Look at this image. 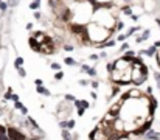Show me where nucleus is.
I'll return each instance as SVG.
<instances>
[{
	"label": "nucleus",
	"mask_w": 160,
	"mask_h": 140,
	"mask_svg": "<svg viewBox=\"0 0 160 140\" xmlns=\"http://www.w3.org/2000/svg\"><path fill=\"white\" fill-rule=\"evenodd\" d=\"M131 79H132L135 84H140V83H143L145 79H146V67L140 62V61H134Z\"/></svg>",
	"instance_id": "f257e3e1"
},
{
	"label": "nucleus",
	"mask_w": 160,
	"mask_h": 140,
	"mask_svg": "<svg viewBox=\"0 0 160 140\" xmlns=\"http://www.w3.org/2000/svg\"><path fill=\"white\" fill-rule=\"evenodd\" d=\"M8 135L11 140H25V135L22 132H19L16 128H8Z\"/></svg>",
	"instance_id": "f03ea898"
},
{
	"label": "nucleus",
	"mask_w": 160,
	"mask_h": 140,
	"mask_svg": "<svg viewBox=\"0 0 160 140\" xmlns=\"http://www.w3.org/2000/svg\"><path fill=\"white\" fill-rule=\"evenodd\" d=\"M151 125H152V120L149 118V120H148V122H146L143 126H138V128L134 131V134H137V135H142V134H145V132H146V131L151 128Z\"/></svg>",
	"instance_id": "7ed1b4c3"
},
{
	"label": "nucleus",
	"mask_w": 160,
	"mask_h": 140,
	"mask_svg": "<svg viewBox=\"0 0 160 140\" xmlns=\"http://www.w3.org/2000/svg\"><path fill=\"white\" fill-rule=\"evenodd\" d=\"M30 45H31V48L36 50V51H41V48H42V44H37L36 37H31V39H30Z\"/></svg>",
	"instance_id": "20e7f679"
},
{
	"label": "nucleus",
	"mask_w": 160,
	"mask_h": 140,
	"mask_svg": "<svg viewBox=\"0 0 160 140\" xmlns=\"http://www.w3.org/2000/svg\"><path fill=\"white\" fill-rule=\"evenodd\" d=\"M146 137H148V138H151V140H160V134H155V132H152V131H151V132H148V134H146Z\"/></svg>",
	"instance_id": "39448f33"
},
{
	"label": "nucleus",
	"mask_w": 160,
	"mask_h": 140,
	"mask_svg": "<svg viewBox=\"0 0 160 140\" xmlns=\"http://www.w3.org/2000/svg\"><path fill=\"white\" fill-rule=\"evenodd\" d=\"M113 45H115V42H113V41L103 42V44H98V47H99V48H104V47H113Z\"/></svg>",
	"instance_id": "423d86ee"
},
{
	"label": "nucleus",
	"mask_w": 160,
	"mask_h": 140,
	"mask_svg": "<svg viewBox=\"0 0 160 140\" xmlns=\"http://www.w3.org/2000/svg\"><path fill=\"white\" fill-rule=\"evenodd\" d=\"M37 92L42 93V95H50V92H48L45 87H42V86H37Z\"/></svg>",
	"instance_id": "0eeeda50"
},
{
	"label": "nucleus",
	"mask_w": 160,
	"mask_h": 140,
	"mask_svg": "<svg viewBox=\"0 0 160 140\" xmlns=\"http://www.w3.org/2000/svg\"><path fill=\"white\" fill-rule=\"evenodd\" d=\"M154 53H155V47H151V48H148V50L143 51V55H148V56H152Z\"/></svg>",
	"instance_id": "6e6552de"
},
{
	"label": "nucleus",
	"mask_w": 160,
	"mask_h": 140,
	"mask_svg": "<svg viewBox=\"0 0 160 140\" xmlns=\"http://www.w3.org/2000/svg\"><path fill=\"white\" fill-rule=\"evenodd\" d=\"M123 58H124L126 61L129 62V61H132V59H134V53H132V51H128V53H126V55H124Z\"/></svg>",
	"instance_id": "1a4fd4ad"
},
{
	"label": "nucleus",
	"mask_w": 160,
	"mask_h": 140,
	"mask_svg": "<svg viewBox=\"0 0 160 140\" xmlns=\"http://www.w3.org/2000/svg\"><path fill=\"white\" fill-rule=\"evenodd\" d=\"M83 67H84V72H87V73H89V75H92V76L96 73V72H95V69H89L87 66H83Z\"/></svg>",
	"instance_id": "9d476101"
},
{
	"label": "nucleus",
	"mask_w": 160,
	"mask_h": 140,
	"mask_svg": "<svg viewBox=\"0 0 160 140\" xmlns=\"http://www.w3.org/2000/svg\"><path fill=\"white\" fill-rule=\"evenodd\" d=\"M62 137H64V140H70V134H68V131H62Z\"/></svg>",
	"instance_id": "9b49d317"
},
{
	"label": "nucleus",
	"mask_w": 160,
	"mask_h": 140,
	"mask_svg": "<svg viewBox=\"0 0 160 140\" xmlns=\"http://www.w3.org/2000/svg\"><path fill=\"white\" fill-rule=\"evenodd\" d=\"M22 64H24V59H22V58H17V59H16V66H17V69H19V66H22Z\"/></svg>",
	"instance_id": "f8f14e48"
},
{
	"label": "nucleus",
	"mask_w": 160,
	"mask_h": 140,
	"mask_svg": "<svg viewBox=\"0 0 160 140\" xmlns=\"http://www.w3.org/2000/svg\"><path fill=\"white\" fill-rule=\"evenodd\" d=\"M65 64H68V66H75V61H73L72 58H67V59H65Z\"/></svg>",
	"instance_id": "ddd939ff"
},
{
	"label": "nucleus",
	"mask_w": 160,
	"mask_h": 140,
	"mask_svg": "<svg viewBox=\"0 0 160 140\" xmlns=\"http://www.w3.org/2000/svg\"><path fill=\"white\" fill-rule=\"evenodd\" d=\"M120 107H121V106H118V104H117V106H112L110 112H112V114H113V112H118V111H120Z\"/></svg>",
	"instance_id": "4468645a"
},
{
	"label": "nucleus",
	"mask_w": 160,
	"mask_h": 140,
	"mask_svg": "<svg viewBox=\"0 0 160 140\" xmlns=\"http://www.w3.org/2000/svg\"><path fill=\"white\" fill-rule=\"evenodd\" d=\"M30 8H31V9H37V8H39V3H37V2H33V3L30 5Z\"/></svg>",
	"instance_id": "2eb2a0df"
},
{
	"label": "nucleus",
	"mask_w": 160,
	"mask_h": 140,
	"mask_svg": "<svg viewBox=\"0 0 160 140\" xmlns=\"http://www.w3.org/2000/svg\"><path fill=\"white\" fill-rule=\"evenodd\" d=\"M154 76H155V81H157V86H158V89H160V75H158V73H155Z\"/></svg>",
	"instance_id": "dca6fc26"
},
{
	"label": "nucleus",
	"mask_w": 160,
	"mask_h": 140,
	"mask_svg": "<svg viewBox=\"0 0 160 140\" xmlns=\"http://www.w3.org/2000/svg\"><path fill=\"white\" fill-rule=\"evenodd\" d=\"M73 126H75V122H73V120H70V122H67V128H68V129H72Z\"/></svg>",
	"instance_id": "f3484780"
},
{
	"label": "nucleus",
	"mask_w": 160,
	"mask_h": 140,
	"mask_svg": "<svg viewBox=\"0 0 160 140\" xmlns=\"http://www.w3.org/2000/svg\"><path fill=\"white\" fill-rule=\"evenodd\" d=\"M51 69H53V70H59V69H61V66L54 62V64H51Z\"/></svg>",
	"instance_id": "a211bd4d"
},
{
	"label": "nucleus",
	"mask_w": 160,
	"mask_h": 140,
	"mask_svg": "<svg viewBox=\"0 0 160 140\" xmlns=\"http://www.w3.org/2000/svg\"><path fill=\"white\" fill-rule=\"evenodd\" d=\"M81 106H83L84 109H87V107H90V104H89L87 101H81Z\"/></svg>",
	"instance_id": "6ab92c4d"
},
{
	"label": "nucleus",
	"mask_w": 160,
	"mask_h": 140,
	"mask_svg": "<svg viewBox=\"0 0 160 140\" xmlns=\"http://www.w3.org/2000/svg\"><path fill=\"white\" fill-rule=\"evenodd\" d=\"M2 135H5V128H3V125H0V137Z\"/></svg>",
	"instance_id": "aec40b11"
},
{
	"label": "nucleus",
	"mask_w": 160,
	"mask_h": 140,
	"mask_svg": "<svg viewBox=\"0 0 160 140\" xmlns=\"http://www.w3.org/2000/svg\"><path fill=\"white\" fill-rule=\"evenodd\" d=\"M84 114V107H78V115H83Z\"/></svg>",
	"instance_id": "412c9836"
},
{
	"label": "nucleus",
	"mask_w": 160,
	"mask_h": 140,
	"mask_svg": "<svg viewBox=\"0 0 160 140\" xmlns=\"http://www.w3.org/2000/svg\"><path fill=\"white\" fill-rule=\"evenodd\" d=\"M19 73H20V76H25V70L20 69V67H19Z\"/></svg>",
	"instance_id": "4be33fe9"
},
{
	"label": "nucleus",
	"mask_w": 160,
	"mask_h": 140,
	"mask_svg": "<svg viewBox=\"0 0 160 140\" xmlns=\"http://www.w3.org/2000/svg\"><path fill=\"white\" fill-rule=\"evenodd\" d=\"M123 11H124V13H126V14H131V8H129V6H126V8H124V9H123Z\"/></svg>",
	"instance_id": "5701e85b"
},
{
	"label": "nucleus",
	"mask_w": 160,
	"mask_h": 140,
	"mask_svg": "<svg viewBox=\"0 0 160 140\" xmlns=\"http://www.w3.org/2000/svg\"><path fill=\"white\" fill-rule=\"evenodd\" d=\"M61 78H62V73L58 72V73H56V79H61Z\"/></svg>",
	"instance_id": "b1692460"
},
{
	"label": "nucleus",
	"mask_w": 160,
	"mask_h": 140,
	"mask_svg": "<svg viewBox=\"0 0 160 140\" xmlns=\"http://www.w3.org/2000/svg\"><path fill=\"white\" fill-rule=\"evenodd\" d=\"M124 39H126V36H124V34H121V36H118V41H124Z\"/></svg>",
	"instance_id": "393cba45"
},
{
	"label": "nucleus",
	"mask_w": 160,
	"mask_h": 140,
	"mask_svg": "<svg viewBox=\"0 0 160 140\" xmlns=\"http://www.w3.org/2000/svg\"><path fill=\"white\" fill-rule=\"evenodd\" d=\"M36 84L37 86H42V79H36Z\"/></svg>",
	"instance_id": "a878e982"
},
{
	"label": "nucleus",
	"mask_w": 160,
	"mask_h": 140,
	"mask_svg": "<svg viewBox=\"0 0 160 140\" xmlns=\"http://www.w3.org/2000/svg\"><path fill=\"white\" fill-rule=\"evenodd\" d=\"M0 140H11L9 137H6V135H2V137H0Z\"/></svg>",
	"instance_id": "bb28decb"
},
{
	"label": "nucleus",
	"mask_w": 160,
	"mask_h": 140,
	"mask_svg": "<svg viewBox=\"0 0 160 140\" xmlns=\"http://www.w3.org/2000/svg\"><path fill=\"white\" fill-rule=\"evenodd\" d=\"M13 100H14V103H16V101H19V96L17 95H13Z\"/></svg>",
	"instance_id": "cd10ccee"
},
{
	"label": "nucleus",
	"mask_w": 160,
	"mask_h": 140,
	"mask_svg": "<svg viewBox=\"0 0 160 140\" xmlns=\"http://www.w3.org/2000/svg\"><path fill=\"white\" fill-rule=\"evenodd\" d=\"M65 98H67V100H70V101H73V100H75V98H73V96H72V95H67V96H65Z\"/></svg>",
	"instance_id": "c85d7f7f"
},
{
	"label": "nucleus",
	"mask_w": 160,
	"mask_h": 140,
	"mask_svg": "<svg viewBox=\"0 0 160 140\" xmlns=\"http://www.w3.org/2000/svg\"><path fill=\"white\" fill-rule=\"evenodd\" d=\"M17 2H19V0H9V3H11L13 6H14V3H17Z\"/></svg>",
	"instance_id": "c756f323"
},
{
	"label": "nucleus",
	"mask_w": 160,
	"mask_h": 140,
	"mask_svg": "<svg viewBox=\"0 0 160 140\" xmlns=\"http://www.w3.org/2000/svg\"><path fill=\"white\" fill-rule=\"evenodd\" d=\"M157 24H158V25H160V20H158V19H157Z\"/></svg>",
	"instance_id": "7c9ffc66"
},
{
	"label": "nucleus",
	"mask_w": 160,
	"mask_h": 140,
	"mask_svg": "<svg viewBox=\"0 0 160 140\" xmlns=\"http://www.w3.org/2000/svg\"><path fill=\"white\" fill-rule=\"evenodd\" d=\"M34 2H37V3H39V2H41V0H34Z\"/></svg>",
	"instance_id": "2f4dec72"
}]
</instances>
